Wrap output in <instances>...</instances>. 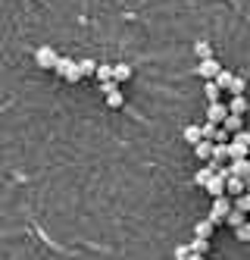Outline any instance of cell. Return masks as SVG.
Returning a JSON list of instances; mask_svg holds the SVG:
<instances>
[{"mask_svg": "<svg viewBox=\"0 0 250 260\" xmlns=\"http://www.w3.org/2000/svg\"><path fill=\"white\" fill-rule=\"evenodd\" d=\"M222 128H225V132H241V128H244V119H241V113H228L225 119H222Z\"/></svg>", "mask_w": 250, "mask_h": 260, "instance_id": "9c48e42d", "label": "cell"}, {"mask_svg": "<svg viewBox=\"0 0 250 260\" xmlns=\"http://www.w3.org/2000/svg\"><path fill=\"white\" fill-rule=\"evenodd\" d=\"M219 166H222V163H216V160H206V166H203V170H197V173H194V185H200V188H203V185H206L209 179L216 176V170H219Z\"/></svg>", "mask_w": 250, "mask_h": 260, "instance_id": "8992f818", "label": "cell"}, {"mask_svg": "<svg viewBox=\"0 0 250 260\" xmlns=\"http://www.w3.org/2000/svg\"><path fill=\"white\" fill-rule=\"evenodd\" d=\"M194 53H197V60H206V57H213V47H209L206 41H197L194 44Z\"/></svg>", "mask_w": 250, "mask_h": 260, "instance_id": "603a6c76", "label": "cell"}, {"mask_svg": "<svg viewBox=\"0 0 250 260\" xmlns=\"http://www.w3.org/2000/svg\"><path fill=\"white\" fill-rule=\"evenodd\" d=\"M216 128H219L216 122H209V119H206V122L200 125V132H203V138H209V141H213V138H216Z\"/></svg>", "mask_w": 250, "mask_h": 260, "instance_id": "d4e9b609", "label": "cell"}, {"mask_svg": "<svg viewBox=\"0 0 250 260\" xmlns=\"http://www.w3.org/2000/svg\"><path fill=\"white\" fill-rule=\"evenodd\" d=\"M228 91H232V94H244V91H247V82H244L241 76H235V79H232V88H228Z\"/></svg>", "mask_w": 250, "mask_h": 260, "instance_id": "484cf974", "label": "cell"}, {"mask_svg": "<svg viewBox=\"0 0 250 260\" xmlns=\"http://www.w3.org/2000/svg\"><path fill=\"white\" fill-rule=\"evenodd\" d=\"M225 116H228V104H222V101H209V107H206V119L216 122V125H222Z\"/></svg>", "mask_w": 250, "mask_h": 260, "instance_id": "5b68a950", "label": "cell"}, {"mask_svg": "<svg viewBox=\"0 0 250 260\" xmlns=\"http://www.w3.org/2000/svg\"><path fill=\"white\" fill-rule=\"evenodd\" d=\"M228 113H247V98L244 94H232V104H228Z\"/></svg>", "mask_w": 250, "mask_h": 260, "instance_id": "5bb4252c", "label": "cell"}, {"mask_svg": "<svg viewBox=\"0 0 250 260\" xmlns=\"http://www.w3.org/2000/svg\"><path fill=\"white\" fill-rule=\"evenodd\" d=\"M131 79V66L128 63H116L113 66V82H128Z\"/></svg>", "mask_w": 250, "mask_h": 260, "instance_id": "7c38bea8", "label": "cell"}, {"mask_svg": "<svg viewBox=\"0 0 250 260\" xmlns=\"http://www.w3.org/2000/svg\"><path fill=\"white\" fill-rule=\"evenodd\" d=\"M228 166H232V176H241V179H247V176H250V157L232 160V163H228Z\"/></svg>", "mask_w": 250, "mask_h": 260, "instance_id": "30bf717a", "label": "cell"}, {"mask_svg": "<svg viewBox=\"0 0 250 260\" xmlns=\"http://www.w3.org/2000/svg\"><path fill=\"white\" fill-rule=\"evenodd\" d=\"M194 157H197V160H203V163H206V160H209V157H213V141H209V138H200V141H197V144H194Z\"/></svg>", "mask_w": 250, "mask_h": 260, "instance_id": "ba28073f", "label": "cell"}, {"mask_svg": "<svg viewBox=\"0 0 250 260\" xmlns=\"http://www.w3.org/2000/svg\"><path fill=\"white\" fill-rule=\"evenodd\" d=\"M79 66H82V76H94V72H97V63L94 60H82Z\"/></svg>", "mask_w": 250, "mask_h": 260, "instance_id": "83f0119b", "label": "cell"}, {"mask_svg": "<svg viewBox=\"0 0 250 260\" xmlns=\"http://www.w3.org/2000/svg\"><path fill=\"white\" fill-rule=\"evenodd\" d=\"M56 60H60V57H56V50H53L50 44H41V47L34 50V63L41 66V69H53Z\"/></svg>", "mask_w": 250, "mask_h": 260, "instance_id": "3957f363", "label": "cell"}, {"mask_svg": "<svg viewBox=\"0 0 250 260\" xmlns=\"http://www.w3.org/2000/svg\"><path fill=\"white\" fill-rule=\"evenodd\" d=\"M94 76H97L100 82H110V79H113V66H100V63H97V72H94Z\"/></svg>", "mask_w": 250, "mask_h": 260, "instance_id": "4316f807", "label": "cell"}, {"mask_svg": "<svg viewBox=\"0 0 250 260\" xmlns=\"http://www.w3.org/2000/svg\"><path fill=\"white\" fill-rule=\"evenodd\" d=\"M203 188H206V194L219 198V194H225V179H222V176H213V179H209V182L203 185Z\"/></svg>", "mask_w": 250, "mask_h": 260, "instance_id": "8fae6325", "label": "cell"}, {"mask_svg": "<svg viewBox=\"0 0 250 260\" xmlns=\"http://www.w3.org/2000/svg\"><path fill=\"white\" fill-rule=\"evenodd\" d=\"M219 69H222V66H219L216 57H206V60L197 63V76H200V79H216V76H219Z\"/></svg>", "mask_w": 250, "mask_h": 260, "instance_id": "277c9868", "label": "cell"}, {"mask_svg": "<svg viewBox=\"0 0 250 260\" xmlns=\"http://www.w3.org/2000/svg\"><path fill=\"white\" fill-rule=\"evenodd\" d=\"M232 79H235V72H232V69H219V76H216V85H219L222 91H228V88H232Z\"/></svg>", "mask_w": 250, "mask_h": 260, "instance_id": "e0dca14e", "label": "cell"}, {"mask_svg": "<svg viewBox=\"0 0 250 260\" xmlns=\"http://www.w3.org/2000/svg\"><path fill=\"white\" fill-rule=\"evenodd\" d=\"M244 188H247V191H250V176H247V179H244Z\"/></svg>", "mask_w": 250, "mask_h": 260, "instance_id": "4dcf8cb0", "label": "cell"}, {"mask_svg": "<svg viewBox=\"0 0 250 260\" xmlns=\"http://www.w3.org/2000/svg\"><path fill=\"white\" fill-rule=\"evenodd\" d=\"M203 94H206V101H219V98H222V88L216 85V79H206V88H203Z\"/></svg>", "mask_w": 250, "mask_h": 260, "instance_id": "9a60e30c", "label": "cell"}, {"mask_svg": "<svg viewBox=\"0 0 250 260\" xmlns=\"http://www.w3.org/2000/svg\"><path fill=\"white\" fill-rule=\"evenodd\" d=\"M247 188H244V179L241 176H228L225 179V194L228 198H238V194H244Z\"/></svg>", "mask_w": 250, "mask_h": 260, "instance_id": "52a82bcc", "label": "cell"}, {"mask_svg": "<svg viewBox=\"0 0 250 260\" xmlns=\"http://www.w3.org/2000/svg\"><path fill=\"white\" fill-rule=\"evenodd\" d=\"M209 160H216V163L228 160V144H216V141H213V157H209Z\"/></svg>", "mask_w": 250, "mask_h": 260, "instance_id": "44dd1931", "label": "cell"}, {"mask_svg": "<svg viewBox=\"0 0 250 260\" xmlns=\"http://www.w3.org/2000/svg\"><path fill=\"white\" fill-rule=\"evenodd\" d=\"M244 219H247V213H244V210H238V207H235V204H232V210H228V216H225V222H228V226H232V229H238V226H241V222H244Z\"/></svg>", "mask_w": 250, "mask_h": 260, "instance_id": "4fadbf2b", "label": "cell"}, {"mask_svg": "<svg viewBox=\"0 0 250 260\" xmlns=\"http://www.w3.org/2000/svg\"><path fill=\"white\" fill-rule=\"evenodd\" d=\"M235 238H238V241H250V222H247V219L235 229Z\"/></svg>", "mask_w": 250, "mask_h": 260, "instance_id": "cb8c5ba5", "label": "cell"}, {"mask_svg": "<svg viewBox=\"0 0 250 260\" xmlns=\"http://www.w3.org/2000/svg\"><path fill=\"white\" fill-rule=\"evenodd\" d=\"M232 204L238 210H244V213H250V191H244V194H238V198H232Z\"/></svg>", "mask_w": 250, "mask_h": 260, "instance_id": "7402d4cb", "label": "cell"}, {"mask_svg": "<svg viewBox=\"0 0 250 260\" xmlns=\"http://www.w3.org/2000/svg\"><path fill=\"white\" fill-rule=\"evenodd\" d=\"M228 210H232V198H228V194H219V198H213V210H209L206 219L213 222V226H219V222H225Z\"/></svg>", "mask_w": 250, "mask_h": 260, "instance_id": "7a4b0ae2", "label": "cell"}, {"mask_svg": "<svg viewBox=\"0 0 250 260\" xmlns=\"http://www.w3.org/2000/svg\"><path fill=\"white\" fill-rule=\"evenodd\" d=\"M213 222H209V219H200L197 222V226H194V235H200V238H209V235H213Z\"/></svg>", "mask_w": 250, "mask_h": 260, "instance_id": "d6986e66", "label": "cell"}, {"mask_svg": "<svg viewBox=\"0 0 250 260\" xmlns=\"http://www.w3.org/2000/svg\"><path fill=\"white\" fill-rule=\"evenodd\" d=\"M125 104V98H122V91L119 88H113V91H106V107H113V110H119Z\"/></svg>", "mask_w": 250, "mask_h": 260, "instance_id": "2e32d148", "label": "cell"}, {"mask_svg": "<svg viewBox=\"0 0 250 260\" xmlns=\"http://www.w3.org/2000/svg\"><path fill=\"white\" fill-rule=\"evenodd\" d=\"M53 72H56V76H63L66 82H72V85L85 79V76H82V66L75 63V60H66V57H60V60L53 63Z\"/></svg>", "mask_w": 250, "mask_h": 260, "instance_id": "6da1fadb", "label": "cell"}, {"mask_svg": "<svg viewBox=\"0 0 250 260\" xmlns=\"http://www.w3.org/2000/svg\"><path fill=\"white\" fill-rule=\"evenodd\" d=\"M191 251H194V254H206V251H209V238L194 235V241H191Z\"/></svg>", "mask_w": 250, "mask_h": 260, "instance_id": "ffe728a7", "label": "cell"}, {"mask_svg": "<svg viewBox=\"0 0 250 260\" xmlns=\"http://www.w3.org/2000/svg\"><path fill=\"white\" fill-rule=\"evenodd\" d=\"M172 254H175V260H188V254H191V245H178V248L172 251Z\"/></svg>", "mask_w": 250, "mask_h": 260, "instance_id": "f1b7e54d", "label": "cell"}, {"mask_svg": "<svg viewBox=\"0 0 250 260\" xmlns=\"http://www.w3.org/2000/svg\"><path fill=\"white\" fill-rule=\"evenodd\" d=\"M188 260H206V254H194V251H191V254H188Z\"/></svg>", "mask_w": 250, "mask_h": 260, "instance_id": "f546056e", "label": "cell"}, {"mask_svg": "<svg viewBox=\"0 0 250 260\" xmlns=\"http://www.w3.org/2000/svg\"><path fill=\"white\" fill-rule=\"evenodd\" d=\"M182 135H185V141H188V144H197V141L203 138L200 125H185V132H182Z\"/></svg>", "mask_w": 250, "mask_h": 260, "instance_id": "ac0fdd59", "label": "cell"}]
</instances>
